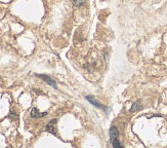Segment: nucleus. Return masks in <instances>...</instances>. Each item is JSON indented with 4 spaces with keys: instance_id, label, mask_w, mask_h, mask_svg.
I'll return each instance as SVG.
<instances>
[{
    "instance_id": "obj_3",
    "label": "nucleus",
    "mask_w": 167,
    "mask_h": 148,
    "mask_svg": "<svg viewBox=\"0 0 167 148\" xmlns=\"http://www.w3.org/2000/svg\"><path fill=\"white\" fill-rule=\"evenodd\" d=\"M45 115H47V112H42L41 113V112L38 111L37 108H33L31 110V117L32 118H39V117H43Z\"/></svg>"
},
{
    "instance_id": "obj_5",
    "label": "nucleus",
    "mask_w": 167,
    "mask_h": 148,
    "mask_svg": "<svg viewBox=\"0 0 167 148\" xmlns=\"http://www.w3.org/2000/svg\"><path fill=\"white\" fill-rule=\"evenodd\" d=\"M118 136H119V132H118V128L116 127H112L110 128V138H111V140L112 139H116V138H118Z\"/></svg>"
},
{
    "instance_id": "obj_1",
    "label": "nucleus",
    "mask_w": 167,
    "mask_h": 148,
    "mask_svg": "<svg viewBox=\"0 0 167 148\" xmlns=\"http://www.w3.org/2000/svg\"><path fill=\"white\" fill-rule=\"evenodd\" d=\"M57 121H58L57 119L50 120V121L47 124L46 127H45L46 132L50 133V134H53V135H57Z\"/></svg>"
},
{
    "instance_id": "obj_9",
    "label": "nucleus",
    "mask_w": 167,
    "mask_h": 148,
    "mask_svg": "<svg viewBox=\"0 0 167 148\" xmlns=\"http://www.w3.org/2000/svg\"><path fill=\"white\" fill-rule=\"evenodd\" d=\"M9 116H10V118H15V119H18V115L13 112V111H11L10 113H9Z\"/></svg>"
},
{
    "instance_id": "obj_2",
    "label": "nucleus",
    "mask_w": 167,
    "mask_h": 148,
    "mask_svg": "<svg viewBox=\"0 0 167 148\" xmlns=\"http://www.w3.org/2000/svg\"><path fill=\"white\" fill-rule=\"evenodd\" d=\"M36 76H37V77H39V78H41V79H43L47 85H51V86H52V87H54L55 89L58 88L55 81H54L53 79H51L49 76H47V75H43V74H36Z\"/></svg>"
},
{
    "instance_id": "obj_6",
    "label": "nucleus",
    "mask_w": 167,
    "mask_h": 148,
    "mask_svg": "<svg viewBox=\"0 0 167 148\" xmlns=\"http://www.w3.org/2000/svg\"><path fill=\"white\" fill-rule=\"evenodd\" d=\"M141 108H142L141 103H140V102H135V103H133L132 107L130 108V112H135V111H138Z\"/></svg>"
},
{
    "instance_id": "obj_4",
    "label": "nucleus",
    "mask_w": 167,
    "mask_h": 148,
    "mask_svg": "<svg viewBox=\"0 0 167 148\" xmlns=\"http://www.w3.org/2000/svg\"><path fill=\"white\" fill-rule=\"evenodd\" d=\"M86 99H87L92 105H94L95 107H98V108H101V109H106V108H107L106 106H104L103 104H101L99 101H96V100H95L93 97H91V96H86Z\"/></svg>"
},
{
    "instance_id": "obj_7",
    "label": "nucleus",
    "mask_w": 167,
    "mask_h": 148,
    "mask_svg": "<svg viewBox=\"0 0 167 148\" xmlns=\"http://www.w3.org/2000/svg\"><path fill=\"white\" fill-rule=\"evenodd\" d=\"M111 143H112V146L115 148L122 147V144L117 140V138H116V139H112V140H111Z\"/></svg>"
},
{
    "instance_id": "obj_8",
    "label": "nucleus",
    "mask_w": 167,
    "mask_h": 148,
    "mask_svg": "<svg viewBox=\"0 0 167 148\" xmlns=\"http://www.w3.org/2000/svg\"><path fill=\"white\" fill-rule=\"evenodd\" d=\"M72 2L76 6H82L84 3H85V0H72Z\"/></svg>"
}]
</instances>
